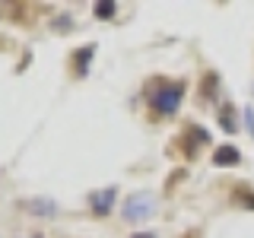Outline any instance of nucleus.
Masks as SVG:
<instances>
[{
	"mask_svg": "<svg viewBox=\"0 0 254 238\" xmlns=\"http://www.w3.org/2000/svg\"><path fill=\"white\" fill-rule=\"evenodd\" d=\"M111 203H115V190H111V187H108V190H102V194H95V197H92V210L99 213V216H105V213L111 210Z\"/></svg>",
	"mask_w": 254,
	"mask_h": 238,
	"instance_id": "7ed1b4c3",
	"label": "nucleus"
},
{
	"mask_svg": "<svg viewBox=\"0 0 254 238\" xmlns=\"http://www.w3.org/2000/svg\"><path fill=\"white\" fill-rule=\"evenodd\" d=\"M178 102H181V83L153 92V108L159 115H175V111H178Z\"/></svg>",
	"mask_w": 254,
	"mask_h": 238,
	"instance_id": "f03ea898",
	"label": "nucleus"
},
{
	"mask_svg": "<svg viewBox=\"0 0 254 238\" xmlns=\"http://www.w3.org/2000/svg\"><path fill=\"white\" fill-rule=\"evenodd\" d=\"M95 13H99V16H105V19H108V16L115 13V3H99V6H95Z\"/></svg>",
	"mask_w": 254,
	"mask_h": 238,
	"instance_id": "39448f33",
	"label": "nucleus"
},
{
	"mask_svg": "<svg viewBox=\"0 0 254 238\" xmlns=\"http://www.w3.org/2000/svg\"><path fill=\"white\" fill-rule=\"evenodd\" d=\"M153 210H156V200H153V194H146V190H137V194H130L124 200V219H130V222L149 219Z\"/></svg>",
	"mask_w": 254,
	"mask_h": 238,
	"instance_id": "f257e3e1",
	"label": "nucleus"
},
{
	"mask_svg": "<svg viewBox=\"0 0 254 238\" xmlns=\"http://www.w3.org/2000/svg\"><path fill=\"white\" fill-rule=\"evenodd\" d=\"M238 159H242V156H238V149H235V146H219L216 153H213V162H216V165H229V162L235 165Z\"/></svg>",
	"mask_w": 254,
	"mask_h": 238,
	"instance_id": "20e7f679",
	"label": "nucleus"
},
{
	"mask_svg": "<svg viewBox=\"0 0 254 238\" xmlns=\"http://www.w3.org/2000/svg\"><path fill=\"white\" fill-rule=\"evenodd\" d=\"M133 238H156V235H133Z\"/></svg>",
	"mask_w": 254,
	"mask_h": 238,
	"instance_id": "423d86ee",
	"label": "nucleus"
}]
</instances>
